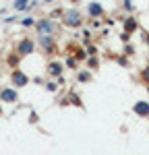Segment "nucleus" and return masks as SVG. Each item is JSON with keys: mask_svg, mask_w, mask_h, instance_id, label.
<instances>
[{"mask_svg": "<svg viewBox=\"0 0 149 155\" xmlns=\"http://www.w3.org/2000/svg\"><path fill=\"white\" fill-rule=\"evenodd\" d=\"M83 21H85V17H83V12L79 8H68L62 15V25L68 27V29H79L83 25Z\"/></svg>", "mask_w": 149, "mask_h": 155, "instance_id": "f257e3e1", "label": "nucleus"}, {"mask_svg": "<svg viewBox=\"0 0 149 155\" xmlns=\"http://www.w3.org/2000/svg\"><path fill=\"white\" fill-rule=\"evenodd\" d=\"M35 31H37V35H56L58 33V25H56L54 19L44 17V19L35 21Z\"/></svg>", "mask_w": 149, "mask_h": 155, "instance_id": "f03ea898", "label": "nucleus"}, {"mask_svg": "<svg viewBox=\"0 0 149 155\" xmlns=\"http://www.w3.org/2000/svg\"><path fill=\"white\" fill-rule=\"evenodd\" d=\"M37 48V41L33 39V37H29V35H25L21 37L19 41H17V46H15V52L21 56V58H25V56H29V54H33Z\"/></svg>", "mask_w": 149, "mask_h": 155, "instance_id": "7ed1b4c3", "label": "nucleus"}, {"mask_svg": "<svg viewBox=\"0 0 149 155\" xmlns=\"http://www.w3.org/2000/svg\"><path fill=\"white\" fill-rule=\"evenodd\" d=\"M37 46L41 48V52L46 56H54L58 52V46H56L54 35H37Z\"/></svg>", "mask_w": 149, "mask_h": 155, "instance_id": "20e7f679", "label": "nucleus"}, {"mask_svg": "<svg viewBox=\"0 0 149 155\" xmlns=\"http://www.w3.org/2000/svg\"><path fill=\"white\" fill-rule=\"evenodd\" d=\"M29 74H25L21 68H12L11 71V83H12V87L15 89H21V87H27L29 85Z\"/></svg>", "mask_w": 149, "mask_h": 155, "instance_id": "39448f33", "label": "nucleus"}, {"mask_svg": "<svg viewBox=\"0 0 149 155\" xmlns=\"http://www.w3.org/2000/svg\"><path fill=\"white\" fill-rule=\"evenodd\" d=\"M0 101H4V104H17L19 101V91L15 89V87H2L0 89Z\"/></svg>", "mask_w": 149, "mask_h": 155, "instance_id": "423d86ee", "label": "nucleus"}, {"mask_svg": "<svg viewBox=\"0 0 149 155\" xmlns=\"http://www.w3.org/2000/svg\"><path fill=\"white\" fill-rule=\"evenodd\" d=\"M62 71H64V64H62L60 60H50L48 66H46V72H48L50 79H58V77H62Z\"/></svg>", "mask_w": 149, "mask_h": 155, "instance_id": "0eeeda50", "label": "nucleus"}, {"mask_svg": "<svg viewBox=\"0 0 149 155\" xmlns=\"http://www.w3.org/2000/svg\"><path fill=\"white\" fill-rule=\"evenodd\" d=\"M85 11H87V17H89V19H101V17L106 15L104 6H101L99 2H89Z\"/></svg>", "mask_w": 149, "mask_h": 155, "instance_id": "6e6552de", "label": "nucleus"}, {"mask_svg": "<svg viewBox=\"0 0 149 155\" xmlns=\"http://www.w3.org/2000/svg\"><path fill=\"white\" fill-rule=\"evenodd\" d=\"M133 112H135V116H139V118H149V101L147 99H139V101H135Z\"/></svg>", "mask_w": 149, "mask_h": 155, "instance_id": "1a4fd4ad", "label": "nucleus"}, {"mask_svg": "<svg viewBox=\"0 0 149 155\" xmlns=\"http://www.w3.org/2000/svg\"><path fill=\"white\" fill-rule=\"evenodd\" d=\"M122 27H124V33H131V35H133L137 29H139V21H137L135 17H126Z\"/></svg>", "mask_w": 149, "mask_h": 155, "instance_id": "9d476101", "label": "nucleus"}, {"mask_svg": "<svg viewBox=\"0 0 149 155\" xmlns=\"http://www.w3.org/2000/svg\"><path fill=\"white\" fill-rule=\"evenodd\" d=\"M21 56H19V54H17V52H15V50H12L11 54H8V56H6V64H8V66H11V68H19V64H21Z\"/></svg>", "mask_w": 149, "mask_h": 155, "instance_id": "9b49d317", "label": "nucleus"}, {"mask_svg": "<svg viewBox=\"0 0 149 155\" xmlns=\"http://www.w3.org/2000/svg\"><path fill=\"white\" fill-rule=\"evenodd\" d=\"M62 106H66V104H73L77 107H83V101H81V97L77 95V93H68V95L64 97V101H60Z\"/></svg>", "mask_w": 149, "mask_h": 155, "instance_id": "f8f14e48", "label": "nucleus"}, {"mask_svg": "<svg viewBox=\"0 0 149 155\" xmlns=\"http://www.w3.org/2000/svg\"><path fill=\"white\" fill-rule=\"evenodd\" d=\"M64 66H66V68H71V71H79V60L74 58V56H71V54H66Z\"/></svg>", "mask_w": 149, "mask_h": 155, "instance_id": "ddd939ff", "label": "nucleus"}, {"mask_svg": "<svg viewBox=\"0 0 149 155\" xmlns=\"http://www.w3.org/2000/svg\"><path fill=\"white\" fill-rule=\"evenodd\" d=\"M91 79H93V74L89 71H77V81L79 83H89Z\"/></svg>", "mask_w": 149, "mask_h": 155, "instance_id": "4468645a", "label": "nucleus"}, {"mask_svg": "<svg viewBox=\"0 0 149 155\" xmlns=\"http://www.w3.org/2000/svg\"><path fill=\"white\" fill-rule=\"evenodd\" d=\"M85 64H87L89 71H98V68H99V58H98V56H87Z\"/></svg>", "mask_w": 149, "mask_h": 155, "instance_id": "2eb2a0df", "label": "nucleus"}, {"mask_svg": "<svg viewBox=\"0 0 149 155\" xmlns=\"http://www.w3.org/2000/svg\"><path fill=\"white\" fill-rule=\"evenodd\" d=\"M27 6H29V0H15L12 2V8L15 11H27Z\"/></svg>", "mask_w": 149, "mask_h": 155, "instance_id": "dca6fc26", "label": "nucleus"}, {"mask_svg": "<svg viewBox=\"0 0 149 155\" xmlns=\"http://www.w3.org/2000/svg\"><path fill=\"white\" fill-rule=\"evenodd\" d=\"M44 87H46V91H50V93H56L60 85L56 83V81H52V79H50V81H46V83H44Z\"/></svg>", "mask_w": 149, "mask_h": 155, "instance_id": "f3484780", "label": "nucleus"}, {"mask_svg": "<svg viewBox=\"0 0 149 155\" xmlns=\"http://www.w3.org/2000/svg\"><path fill=\"white\" fill-rule=\"evenodd\" d=\"M85 52H87V56H98V46L87 44V46H85Z\"/></svg>", "mask_w": 149, "mask_h": 155, "instance_id": "a211bd4d", "label": "nucleus"}, {"mask_svg": "<svg viewBox=\"0 0 149 155\" xmlns=\"http://www.w3.org/2000/svg\"><path fill=\"white\" fill-rule=\"evenodd\" d=\"M21 25L23 27H35V19L33 17H25V19H21Z\"/></svg>", "mask_w": 149, "mask_h": 155, "instance_id": "6ab92c4d", "label": "nucleus"}, {"mask_svg": "<svg viewBox=\"0 0 149 155\" xmlns=\"http://www.w3.org/2000/svg\"><path fill=\"white\" fill-rule=\"evenodd\" d=\"M141 81H143L145 85H149V64L143 68V71H141Z\"/></svg>", "mask_w": 149, "mask_h": 155, "instance_id": "aec40b11", "label": "nucleus"}, {"mask_svg": "<svg viewBox=\"0 0 149 155\" xmlns=\"http://www.w3.org/2000/svg\"><path fill=\"white\" fill-rule=\"evenodd\" d=\"M62 15H64L62 8H54V11L50 12V19H54V21H56V19H62Z\"/></svg>", "mask_w": 149, "mask_h": 155, "instance_id": "412c9836", "label": "nucleus"}, {"mask_svg": "<svg viewBox=\"0 0 149 155\" xmlns=\"http://www.w3.org/2000/svg\"><path fill=\"white\" fill-rule=\"evenodd\" d=\"M124 8H126L128 12L135 11V4H133V0H124Z\"/></svg>", "mask_w": 149, "mask_h": 155, "instance_id": "4be33fe9", "label": "nucleus"}, {"mask_svg": "<svg viewBox=\"0 0 149 155\" xmlns=\"http://www.w3.org/2000/svg\"><path fill=\"white\" fill-rule=\"evenodd\" d=\"M124 54H126V56H133V54H135V48H133L131 44H126V46H124Z\"/></svg>", "mask_w": 149, "mask_h": 155, "instance_id": "5701e85b", "label": "nucleus"}, {"mask_svg": "<svg viewBox=\"0 0 149 155\" xmlns=\"http://www.w3.org/2000/svg\"><path fill=\"white\" fill-rule=\"evenodd\" d=\"M89 39H91V31H89V29H83V41L89 44Z\"/></svg>", "mask_w": 149, "mask_h": 155, "instance_id": "b1692460", "label": "nucleus"}, {"mask_svg": "<svg viewBox=\"0 0 149 155\" xmlns=\"http://www.w3.org/2000/svg\"><path fill=\"white\" fill-rule=\"evenodd\" d=\"M120 39H122L124 44H128V41H131V33H124L122 31V33H120Z\"/></svg>", "mask_w": 149, "mask_h": 155, "instance_id": "393cba45", "label": "nucleus"}, {"mask_svg": "<svg viewBox=\"0 0 149 155\" xmlns=\"http://www.w3.org/2000/svg\"><path fill=\"white\" fill-rule=\"evenodd\" d=\"M116 60H118V64H120V66H128V60L124 58V56H118Z\"/></svg>", "mask_w": 149, "mask_h": 155, "instance_id": "a878e982", "label": "nucleus"}, {"mask_svg": "<svg viewBox=\"0 0 149 155\" xmlns=\"http://www.w3.org/2000/svg\"><path fill=\"white\" fill-rule=\"evenodd\" d=\"M145 44H147V48H149V33H145Z\"/></svg>", "mask_w": 149, "mask_h": 155, "instance_id": "bb28decb", "label": "nucleus"}, {"mask_svg": "<svg viewBox=\"0 0 149 155\" xmlns=\"http://www.w3.org/2000/svg\"><path fill=\"white\" fill-rule=\"evenodd\" d=\"M41 2H44V4H52L54 0H41Z\"/></svg>", "mask_w": 149, "mask_h": 155, "instance_id": "cd10ccee", "label": "nucleus"}, {"mask_svg": "<svg viewBox=\"0 0 149 155\" xmlns=\"http://www.w3.org/2000/svg\"><path fill=\"white\" fill-rule=\"evenodd\" d=\"M68 2H73V4H77V2H79V0H68Z\"/></svg>", "mask_w": 149, "mask_h": 155, "instance_id": "c85d7f7f", "label": "nucleus"}, {"mask_svg": "<svg viewBox=\"0 0 149 155\" xmlns=\"http://www.w3.org/2000/svg\"><path fill=\"white\" fill-rule=\"evenodd\" d=\"M0 58H2V50H0Z\"/></svg>", "mask_w": 149, "mask_h": 155, "instance_id": "c756f323", "label": "nucleus"}]
</instances>
